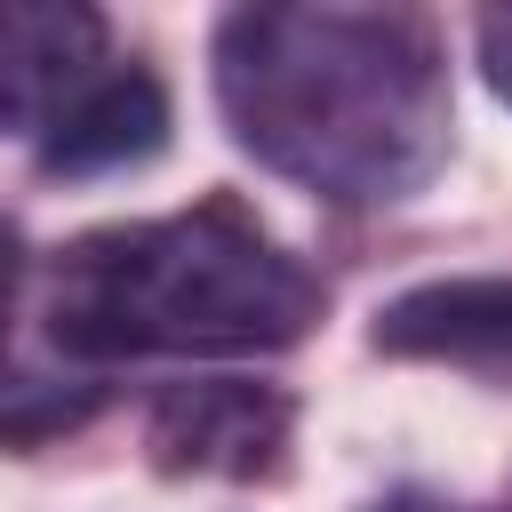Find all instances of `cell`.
<instances>
[{
	"mask_svg": "<svg viewBox=\"0 0 512 512\" xmlns=\"http://www.w3.org/2000/svg\"><path fill=\"white\" fill-rule=\"evenodd\" d=\"M320 312V272L280 248L240 192H208L176 216L96 224L40 272V328L80 376H104L120 360L288 352Z\"/></svg>",
	"mask_w": 512,
	"mask_h": 512,
	"instance_id": "cell-2",
	"label": "cell"
},
{
	"mask_svg": "<svg viewBox=\"0 0 512 512\" xmlns=\"http://www.w3.org/2000/svg\"><path fill=\"white\" fill-rule=\"evenodd\" d=\"M376 512H464V504H448V496H424V488H400V496H384Z\"/></svg>",
	"mask_w": 512,
	"mask_h": 512,
	"instance_id": "cell-9",
	"label": "cell"
},
{
	"mask_svg": "<svg viewBox=\"0 0 512 512\" xmlns=\"http://www.w3.org/2000/svg\"><path fill=\"white\" fill-rule=\"evenodd\" d=\"M24 272H32V256H24V232H16V216H0V376H8V320H16Z\"/></svg>",
	"mask_w": 512,
	"mask_h": 512,
	"instance_id": "cell-8",
	"label": "cell"
},
{
	"mask_svg": "<svg viewBox=\"0 0 512 512\" xmlns=\"http://www.w3.org/2000/svg\"><path fill=\"white\" fill-rule=\"evenodd\" d=\"M296 392L264 376H168L144 400V464L160 480H280Z\"/></svg>",
	"mask_w": 512,
	"mask_h": 512,
	"instance_id": "cell-3",
	"label": "cell"
},
{
	"mask_svg": "<svg viewBox=\"0 0 512 512\" xmlns=\"http://www.w3.org/2000/svg\"><path fill=\"white\" fill-rule=\"evenodd\" d=\"M368 344L384 360H440L512 384V272H456V280L400 288L392 304H376Z\"/></svg>",
	"mask_w": 512,
	"mask_h": 512,
	"instance_id": "cell-5",
	"label": "cell"
},
{
	"mask_svg": "<svg viewBox=\"0 0 512 512\" xmlns=\"http://www.w3.org/2000/svg\"><path fill=\"white\" fill-rule=\"evenodd\" d=\"M472 48H480V80L496 88V104H512V8H488L472 24Z\"/></svg>",
	"mask_w": 512,
	"mask_h": 512,
	"instance_id": "cell-7",
	"label": "cell"
},
{
	"mask_svg": "<svg viewBox=\"0 0 512 512\" xmlns=\"http://www.w3.org/2000/svg\"><path fill=\"white\" fill-rule=\"evenodd\" d=\"M112 64V24L88 0H0V136L40 144Z\"/></svg>",
	"mask_w": 512,
	"mask_h": 512,
	"instance_id": "cell-4",
	"label": "cell"
},
{
	"mask_svg": "<svg viewBox=\"0 0 512 512\" xmlns=\"http://www.w3.org/2000/svg\"><path fill=\"white\" fill-rule=\"evenodd\" d=\"M168 80L136 56H120L32 152H40V176H120V168H144L160 160L168 144Z\"/></svg>",
	"mask_w": 512,
	"mask_h": 512,
	"instance_id": "cell-6",
	"label": "cell"
},
{
	"mask_svg": "<svg viewBox=\"0 0 512 512\" xmlns=\"http://www.w3.org/2000/svg\"><path fill=\"white\" fill-rule=\"evenodd\" d=\"M208 80L232 144L328 208H392L448 168V48L424 8H224Z\"/></svg>",
	"mask_w": 512,
	"mask_h": 512,
	"instance_id": "cell-1",
	"label": "cell"
}]
</instances>
